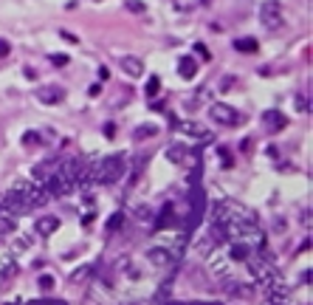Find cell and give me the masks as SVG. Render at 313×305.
<instances>
[{
	"label": "cell",
	"mask_w": 313,
	"mask_h": 305,
	"mask_svg": "<svg viewBox=\"0 0 313 305\" xmlns=\"http://www.w3.org/2000/svg\"><path fill=\"white\" fill-rule=\"evenodd\" d=\"M214 221L217 223H257V215L237 201H220L214 206Z\"/></svg>",
	"instance_id": "obj_1"
},
{
	"label": "cell",
	"mask_w": 313,
	"mask_h": 305,
	"mask_svg": "<svg viewBox=\"0 0 313 305\" xmlns=\"http://www.w3.org/2000/svg\"><path fill=\"white\" fill-rule=\"evenodd\" d=\"M122 172H124V156L113 153V156L99 158V164L90 169V178H93V184H113V181L122 178Z\"/></svg>",
	"instance_id": "obj_2"
},
{
	"label": "cell",
	"mask_w": 313,
	"mask_h": 305,
	"mask_svg": "<svg viewBox=\"0 0 313 305\" xmlns=\"http://www.w3.org/2000/svg\"><path fill=\"white\" fill-rule=\"evenodd\" d=\"M11 192L14 195H20L23 201L28 203V206H43V203H48V192H45V187L40 184L37 178H20L11 184Z\"/></svg>",
	"instance_id": "obj_3"
},
{
	"label": "cell",
	"mask_w": 313,
	"mask_h": 305,
	"mask_svg": "<svg viewBox=\"0 0 313 305\" xmlns=\"http://www.w3.org/2000/svg\"><path fill=\"white\" fill-rule=\"evenodd\" d=\"M260 23H262L268 31L280 28V26H282V6H280V0H265V3L260 6Z\"/></svg>",
	"instance_id": "obj_4"
},
{
	"label": "cell",
	"mask_w": 313,
	"mask_h": 305,
	"mask_svg": "<svg viewBox=\"0 0 313 305\" xmlns=\"http://www.w3.org/2000/svg\"><path fill=\"white\" fill-rule=\"evenodd\" d=\"M209 116H212L217 124H229V127H232V124H240V122H243V116H240L235 108L223 105V102H212V105H209Z\"/></svg>",
	"instance_id": "obj_5"
},
{
	"label": "cell",
	"mask_w": 313,
	"mask_h": 305,
	"mask_svg": "<svg viewBox=\"0 0 313 305\" xmlns=\"http://www.w3.org/2000/svg\"><path fill=\"white\" fill-rule=\"evenodd\" d=\"M265 288V297L271 300V305H288V300H291V291H288V285H285V280L280 277H274V280L268 282V285H262Z\"/></svg>",
	"instance_id": "obj_6"
},
{
	"label": "cell",
	"mask_w": 313,
	"mask_h": 305,
	"mask_svg": "<svg viewBox=\"0 0 313 305\" xmlns=\"http://www.w3.org/2000/svg\"><path fill=\"white\" fill-rule=\"evenodd\" d=\"M147 260L156 263V266H161V269H172V266H175V257H172L164 246H158V243H153V246L147 249Z\"/></svg>",
	"instance_id": "obj_7"
},
{
	"label": "cell",
	"mask_w": 313,
	"mask_h": 305,
	"mask_svg": "<svg viewBox=\"0 0 313 305\" xmlns=\"http://www.w3.org/2000/svg\"><path fill=\"white\" fill-rule=\"evenodd\" d=\"M37 99L43 102V105H59V102L65 99V88H59V85H43V88H37Z\"/></svg>",
	"instance_id": "obj_8"
},
{
	"label": "cell",
	"mask_w": 313,
	"mask_h": 305,
	"mask_svg": "<svg viewBox=\"0 0 313 305\" xmlns=\"http://www.w3.org/2000/svg\"><path fill=\"white\" fill-rule=\"evenodd\" d=\"M262 124H265L268 133H280L282 127L288 124V119H285V113H280V111H265L262 113Z\"/></svg>",
	"instance_id": "obj_9"
},
{
	"label": "cell",
	"mask_w": 313,
	"mask_h": 305,
	"mask_svg": "<svg viewBox=\"0 0 313 305\" xmlns=\"http://www.w3.org/2000/svg\"><path fill=\"white\" fill-rule=\"evenodd\" d=\"M119 65H122V71L127 74V77H141V74H144V62H141L138 56H133V54L119 56Z\"/></svg>",
	"instance_id": "obj_10"
},
{
	"label": "cell",
	"mask_w": 313,
	"mask_h": 305,
	"mask_svg": "<svg viewBox=\"0 0 313 305\" xmlns=\"http://www.w3.org/2000/svg\"><path fill=\"white\" fill-rule=\"evenodd\" d=\"M178 74L183 79H195L198 77V59H195V56H181L178 59Z\"/></svg>",
	"instance_id": "obj_11"
},
{
	"label": "cell",
	"mask_w": 313,
	"mask_h": 305,
	"mask_svg": "<svg viewBox=\"0 0 313 305\" xmlns=\"http://www.w3.org/2000/svg\"><path fill=\"white\" fill-rule=\"evenodd\" d=\"M178 130H183V133L192 136V139H206V136H209V130L198 122H183V124H178Z\"/></svg>",
	"instance_id": "obj_12"
},
{
	"label": "cell",
	"mask_w": 313,
	"mask_h": 305,
	"mask_svg": "<svg viewBox=\"0 0 313 305\" xmlns=\"http://www.w3.org/2000/svg\"><path fill=\"white\" fill-rule=\"evenodd\" d=\"M164 156H167L172 164H183V161H186V147L183 144H169L167 150H164Z\"/></svg>",
	"instance_id": "obj_13"
},
{
	"label": "cell",
	"mask_w": 313,
	"mask_h": 305,
	"mask_svg": "<svg viewBox=\"0 0 313 305\" xmlns=\"http://www.w3.org/2000/svg\"><path fill=\"white\" fill-rule=\"evenodd\" d=\"M14 215L11 212H6V209H3V206H0V235H11V232H14Z\"/></svg>",
	"instance_id": "obj_14"
},
{
	"label": "cell",
	"mask_w": 313,
	"mask_h": 305,
	"mask_svg": "<svg viewBox=\"0 0 313 305\" xmlns=\"http://www.w3.org/2000/svg\"><path fill=\"white\" fill-rule=\"evenodd\" d=\"M56 229H59V221H56V218H43V221L37 223V232H40V235H43V237L54 235Z\"/></svg>",
	"instance_id": "obj_15"
},
{
	"label": "cell",
	"mask_w": 313,
	"mask_h": 305,
	"mask_svg": "<svg viewBox=\"0 0 313 305\" xmlns=\"http://www.w3.org/2000/svg\"><path fill=\"white\" fill-rule=\"evenodd\" d=\"M235 48H237V51H243V54H254L260 45H257L254 37H240V40H235Z\"/></svg>",
	"instance_id": "obj_16"
},
{
	"label": "cell",
	"mask_w": 313,
	"mask_h": 305,
	"mask_svg": "<svg viewBox=\"0 0 313 305\" xmlns=\"http://www.w3.org/2000/svg\"><path fill=\"white\" fill-rule=\"evenodd\" d=\"M158 133L156 124H141V127H135V139H153Z\"/></svg>",
	"instance_id": "obj_17"
},
{
	"label": "cell",
	"mask_w": 313,
	"mask_h": 305,
	"mask_svg": "<svg viewBox=\"0 0 313 305\" xmlns=\"http://www.w3.org/2000/svg\"><path fill=\"white\" fill-rule=\"evenodd\" d=\"M201 0H172V6H175V11H192L195 6H198Z\"/></svg>",
	"instance_id": "obj_18"
},
{
	"label": "cell",
	"mask_w": 313,
	"mask_h": 305,
	"mask_svg": "<svg viewBox=\"0 0 313 305\" xmlns=\"http://www.w3.org/2000/svg\"><path fill=\"white\" fill-rule=\"evenodd\" d=\"M11 274H14V260L3 257L0 260V277H11Z\"/></svg>",
	"instance_id": "obj_19"
},
{
	"label": "cell",
	"mask_w": 313,
	"mask_h": 305,
	"mask_svg": "<svg viewBox=\"0 0 313 305\" xmlns=\"http://www.w3.org/2000/svg\"><path fill=\"white\" fill-rule=\"evenodd\" d=\"M124 6H127V11H133V14H144L147 11V6L141 0H124Z\"/></svg>",
	"instance_id": "obj_20"
},
{
	"label": "cell",
	"mask_w": 313,
	"mask_h": 305,
	"mask_svg": "<svg viewBox=\"0 0 313 305\" xmlns=\"http://www.w3.org/2000/svg\"><path fill=\"white\" fill-rule=\"evenodd\" d=\"M296 111L311 113V96H302V93H299V96H296Z\"/></svg>",
	"instance_id": "obj_21"
},
{
	"label": "cell",
	"mask_w": 313,
	"mask_h": 305,
	"mask_svg": "<svg viewBox=\"0 0 313 305\" xmlns=\"http://www.w3.org/2000/svg\"><path fill=\"white\" fill-rule=\"evenodd\" d=\"M158 90H161V79H158V77H150V82H147V96H156Z\"/></svg>",
	"instance_id": "obj_22"
},
{
	"label": "cell",
	"mask_w": 313,
	"mask_h": 305,
	"mask_svg": "<svg viewBox=\"0 0 313 305\" xmlns=\"http://www.w3.org/2000/svg\"><path fill=\"white\" fill-rule=\"evenodd\" d=\"M122 223H124V215L116 212V215H110V221H107V229H110V232H116V229H119Z\"/></svg>",
	"instance_id": "obj_23"
},
{
	"label": "cell",
	"mask_w": 313,
	"mask_h": 305,
	"mask_svg": "<svg viewBox=\"0 0 313 305\" xmlns=\"http://www.w3.org/2000/svg\"><path fill=\"white\" fill-rule=\"evenodd\" d=\"M40 288H43V291L54 288V277H51V274H43V277H40Z\"/></svg>",
	"instance_id": "obj_24"
},
{
	"label": "cell",
	"mask_w": 313,
	"mask_h": 305,
	"mask_svg": "<svg viewBox=\"0 0 313 305\" xmlns=\"http://www.w3.org/2000/svg\"><path fill=\"white\" fill-rule=\"evenodd\" d=\"M51 62H54L56 68H62V65H68V54H51Z\"/></svg>",
	"instance_id": "obj_25"
},
{
	"label": "cell",
	"mask_w": 313,
	"mask_h": 305,
	"mask_svg": "<svg viewBox=\"0 0 313 305\" xmlns=\"http://www.w3.org/2000/svg\"><path fill=\"white\" fill-rule=\"evenodd\" d=\"M235 85V77H223V82H220V90H229Z\"/></svg>",
	"instance_id": "obj_26"
},
{
	"label": "cell",
	"mask_w": 313,
	"mask_h": 305,
	"mask_svg": "<svg viewBox=\"0 0 313 305\" xmlns=\"http://www.w3.org/2000/svg\"><path fill=\"white\" fill-rule=\"evenodd\" d=\"M104 136H107V139H113V136H116V124H113V122L104 124Z\"/></svg>",
	"instance_id": "obj_27"
},
{
	"label": "cell",
	"mask_w": 313,
	"mask_h": 305,
	"mask_svg": "<svg viewBox=\"0 0 313 305\" xmlns=\"http://www.w3.org/2000/svg\"><path fill=\"white\" fill-rule=\"evenodd\" d=\"M9 51H11V45L6 40H0V56H9Z\"/></svg>",
	"instance_id": "obj_28"
},
{
	"label": "cell",
	"mask_w": 313,
	"mask_h": 305,
	"mask_svg": "<svg viewBox=\"0 0 313 305\" xmlns=\"http://www.w3.org/2000/svg\"><path fill=\"white\" fill-rule=\"evenodd\" d=\"M23 141H26V144H37V141H40V136H37V133H28Z\"/></svg>",
	"instance_id": "obj_29"
},
{
	"label": "cell",
	"mask_w": 313,
	"mask_h": 305,
	"mask_svg": "<svg viewBox=\"0 0 313 305\" xmlns=\"http://www.w3.org/2000/svg\"><path fill=\"white\" fill-rule=\"evenodd\" d=\"M195 51H198V54H201V56H203V59H212V56H209V51H206V48H203V45H201V43L195 45Z\"/></svg>",
	"instance_id": "obj_30"
},
{
	"label": "cell",
	"mask_w": 313,
	"mask_h": 305,
	"mask_svg": "<svg viewBox=\"0 0 313 305\" xmlns=\"http://www.w3.org/2000/svg\"><path fill=\"white\" fill-rule=\"evenodd\" d=\"M99 90H102L99 82H96V85H90V88H88V96H99Z\"/></svg>",
	"instance_id": "obj_31"
},
{
	"label": "cell",
	"mask_w": 313,
	"mask_h": 305,
	"mask_svg": "<svg viewBox=\"0 0 313 305\" xmlns=\"http://www.w3.org/2000/svg\"><path fill=\"white\" fill-rule=\"evenodd\" d=\"M59 34H62V40H68V43H79V40H77V37H74L71 31H59Z\"/></svg>",
	"instance_id": "obj_32"
},
{
	"label": "cell",
	"mask_w": 313,
	"mask_h": 305,
	"mask_svg": "<svg viewBox=\"0 0 313 305\" xmlns=\"http://www.w3.org/2000/svg\"><path fill=\"white\" fill-rule=\"evenodd\" d=\"M135 215H138V218H150V209H147V206H138V209H135Z\"/></svg>",
	"instance_id": "obj_33"
},
{
	"label": "cell",
	"mask_w": 313,
	"mask_h": 305,
	"mask_svg": "<svg viewBox=\"0 0 313 305\" xmlns=\"http://www.w3.org/2000/svg\"><path fill=\"white\" fill-rule=\"evenodd\" d=\"M192 305H217V303H192Z\"/></svg>",
	"instance_id": "obj_34"
},
{
	"label": "cell",
	"mask_w": 313,
	"mask_h": 305,
	"mask_svg": "<svg viewBox=\"0 0 313 305\" xmlns=\"http://www.w3.org/2000/svg\"><path fill=\"white\" fill-rule=\"evenodd\" d=\"M54 305H65V303H54Z\"/></svg>",
	"instance_id": "obj_35"
},
{
	"label": "cell",
	"mask_w": 313,
	"mask_h": 305,
	"mask_svg": "<svg viewBox=\"0 0 313 305\" xmlns=\"http://www.w3.org/2000/svg\"><path fill=\"white\" fill-rule=\"evenodd\" d=\"M96 3H99V0H96Z\"/></svg>",
	"instance_id": "obj_36"
}]
</instances>
